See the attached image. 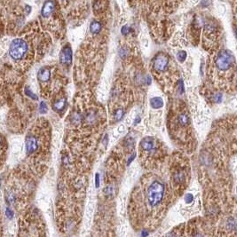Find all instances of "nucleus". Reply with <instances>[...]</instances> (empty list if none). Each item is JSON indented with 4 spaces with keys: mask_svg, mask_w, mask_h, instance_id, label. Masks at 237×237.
<instances>
[{
    "mask_svg": "<svg viewBox=\"0 0 237 237\" xmlns=\"http://www.w3.org/2000/svg\"><path fill=\"white\" fill-rule=\"evenodd\" d=\"M6 216L9 218V219H12V216H13V212H12V210H10V209H6Z\"/></svg>",
    "mask_w": 237,
    "mask_h": 237,
    "instance_id": "4be33fe9",
    "label": "nucleus"
},
{
    "mask_svg": "<svg viewBox=\"0 0 237 237\" xmlns=\"http://www.w3.org/2000/svg\"><path fill=\"white\" fill-rule=\"evenodd\" d=\"M177 58L179 60V61H184L186 58V52H184V51H181L179 52L178 54H177Z\"/></svg>",
    "mask_w": 237,
    "mask_h": 237,
    "instance_id": "4468645a",
    "label": "nucleus"
},
{
    "mask_svg": "<svg viewBox=\"0 0 237 237\" xmlns=\"http://www.w3.org/2000/svg\"><path fill=\"white\" fill-rule=\"evenodd\" d=\"M28 51V44L26 41L22 38H16L12 41L10 48H9V54L11 58L15 60H20L23 58L24 55Z\"/></svg>",
    "mask_w": 237,
    "mask_h": 237,
    "instance_id": "f03ea898",
    "label": "nucleus"
},
{
    "mask_svg": "<svg viewBox=\"0 0 237 237\" xmlns=\"http://www.w3.org/2000/svg\"><path fill=\"white\" fill-rule=\"evenodd\" d=\"M168 65V59L164 55H158L154 60V68L157 71H163Z\"/></svg>",
    "mask_w": 237,
    "mask_h": 237,
    "instance_id": "20e7f679",
    "label": "nucleus"
},
{
    "mask_svg": "<svg viewBox=\"0 0 237 237\" xmlns=\"http://www.w3.org/2000/svg\"><path fill=\"white\" fill-rule=\"evenodd\" d=\"M234 62V57L232 53L228 51H223L218 55L216 60V65L218 69L222 71L227 70Z\"/></svg>",
    "mask_w": 237,
    "mask_h": 237,
    "instance_id": "7ed1b4c3",
    "label": "nucleus"
},
{
    "mask_svg": "<svg viewBox=\"0 0 237 237\" xmlns=\"http://www.w3.org/2000/svg\"><path fill=\"white\" fill-rule=\"evenodd\" d=\"M164 194V186L159 180H154L148 189V201L150 206H157L162 202Z\"/></svg>",
    "mask_w": 237,
    "mask_h": 237,
    "instance_id": "f257e3e1",
    "label": "nucleus"
},
{
    "mask_svg": "<svg viewBox=\"0 0 237 237\" xmlns=\"http://www.w3.org/2000/svg\"><path fill=\"white\" fill-rule=\"evenodd\" d=\"M99 174H96V186L98 187L99 186Z\"/></svg>",
    "mask_w": 237,
    "mask_h": 237,
    "instance_id": "393cba45",
    "label": "nucleus"
},
{
    "mask_svg": "<svg viewBox=\"0 0 237 237\" xmlns=\"http://www.w3.org/2000/svg\"><path fill=\"white\" fill-rule=\"evenodd\" d=\"M188 121H189V118H188V116L183 113V114H180V116H179V123L181 124V125H186L188 123Z\"/></svg>",
    "mask_w": 237,
    "mask_h": 237,
    "instance_id": "ddd939ff",
    "label": "nucleus"
},
{
    "mask_svg": "<svg viewBox=\"0 0 237 237\" xmlns=\"http://www.w3.org/2000/svg\"><path fill=\"white\" fill-rule=\"evenodd\" d=\"M60 62L65 65H70L72 61V51L70 46H65L61 50L60 55Z\"/></svg>",
    "mask_w": 237,
    "mask_h": 237,
    "instance_id": "39448f33",
    "label": "nucleus"
},
{
    "mask_svg": "<svg viewBox=\"0 0 237 237\" xmlns=\"http://www.w3.org/2000/svg\"><path fill=\"white\" fill-rule=\"evenodd\" d=\"M185 200L186 202H193V200H194V196H193V195H191V194H187V195L186 196Z\"/></svg>",
    "mask_w": 237,
    "mask_h": 237,
    "instance_id": "6ab92c4d",
    "label": "nucleus"
},
{
    "mask_svg": "<svg viewBox=\"0 0 237 237\" xmlns=\"http://www.w3.org/2000/svg\"><path fill=\"white\" fill-rule=\"evenodd\" d=\"M31 12V8H30V6H26V12H27V14H29V12Z\"/></svg>",
    "mask_w": 237,
    "mask_h": 237,
    "instance_id": "b1692460",
    "label": "nucleus"
},
{
    "mask_svg": "<svg viewBox=\"0 0 237 237\" xmlns=\"http://www.w3.org/2000/svg\"><path fill=\"white\" fill-rule=\"evenodd\" d=\"M6 199H7V201H8L9 203H12V202L14 201V196L12 195V193H10V194H8V195H7Z\"/></svg>",
    "mask_w": 237,
    "mask_h": 237,
    "instance_id": "a211bd4d",
    "label": "nucleus"
},
{
    "mask_svg": "<svg viewBox=\"0 0 237 237\" xmlns=\"http://www.w3.org/2000/svg\"><path fill=\"white\" fill-rule=\"evenodd\" d=\"M66 102H67V99L65 98L60 99H59L58 101L54 102V104L52 105V108L55 111H60V110H62L65 108L66 106Z\"/></svg>",
    "mask_w": 237,
    "mask_h": 237,
    "instance_id": "9d476101",
    "label": "nucleus"
},
{
    "mask_svg": "<svg viewBox=\"0 0 237 237\" xmlns=\"http://www.w3.org/2000/svg\"><path fill=\"white\" fill-rule=\"evenodd\" d=\"M123 109H118L116 112L115 117H116V119L117 121H119L122 117H123Z\"/></svg>",
    "mask_w": 237,
    "mask_h": 237,
    "instance_id": "2eb2a0df",
    "label": "nucleus"
},
{
    "mask_svg": "<svg viewBox=\"0 0 237 237\" xmlns=\"http://www.w3.org/2000/svg\"><path fill=\"white\" fill-rule=\"evenodd\" d=\"M50 76H51V72L47 68H42L37 73V78L41 82L48 81L50 79Z\"/></svg>",
    "mask_w": 237,
    "mask_h": 237,
    "instance_id": "6e6552de",
    "label": "nucleus"
},
{
    "mask_svg": "<svg viewBox=\"0 0 237 237\" xmlns=\"http://www.w3.org/2000/svg\"><path fill=\"white\" fill-rule=\"evenodd\" d=\"M129 32H130V28H129L128 26H124V27H123V29H122V34H123V35H127V34H129Z\"/></svg>",
    "mask_w": 237,
    "mask_h": 237,
    "instance_id": "aec40b11",
    "label": "nucleus"
},
{
    "mask_svg": "<svg viewBox=\"0 0 237 237\" xmlns=\"http://www.w3.org/2000/svg\"><path fill=\"white\" fill-rule=\"evenodd\" d=\"M38 147L37 143V139H36L34 136H28L26 139V150L27 153L30 155L32 153H34Z\"/></svg>",
    "mask_w": 237,
    "mask_h": 237,
    "instance_id": "0eeeda50",
    "label": "nucleus"
},
{
    "mask_svg": "<svg viewBox=\"0 0 237 237\" xmlns=\"http://www.w3.org/2000/svg\"><path fill=\"white\" fill-rule=\"evenodd\" d=\"M141 147L145 150H151L154 148V139L150 137L145 138L141 141Z\"/></svg>",
    "mask_w": 237,
    "mask_h": 237,
    "instance_id": "1a4fd4ad",
    "label": "nucleus"
},
{
    "mask_svg": "<svg viewBox=\"0 0 237 237\" xmlns=\"http://www.w3.org/2000/svg\"><path fill=\"white\" fill-rule=\"evenodd\" d=\"M55 8V4L53 2V0H46L42 7L41 10V14L43 17H49L52 14Z\"/></svg>",
    "mask_w": 237,
    "mask_h": 237,
    "instance_id": "423d86ee",
    "label": "nucleus"
},
{
    "mask_svg": "<svg viewBox=\"0 0 237 237\" xmlns=\"http://www.w3.org/2000/svg\"><path fill=\"white\" fill-rule=\"evenodd\" d=\"M25 93H26V94H27L28 96H29L30 98H32L33 99H37V97H36L35 94L29 90V88H26V89H25Z\"/></svg>",
    "mask_w": 237,
    "mask_h": 237,
    "instance_id": "dca6fc26",
    "label": "nucleus"
},
{
    "mask_svg": "<svg viewBox=\"0 0 237 237\" xmlns=\"http://www.w3.org/2000/svg\"><path fill=\"white\" fill-rule=\"evenodd\" d=\"M47 111V106L45 102H41L40 103V112L42 114H45Z\"/></svg>",
    "mask_w": 237,
    "mask_h": 237,
    "instance_id": "f3484780",
    "label": "nucleus"
},
{
    "mask_svg": "<svg viewBox=\"0 0 237 237\" xmlns=\"http://www.w3.org/2000/svg\"><path fill=\"white\" fill-rule=\"evenodd\" d=\"M80 119H81V117H80V115L78 113H76V114H75L73 116V121L75 122V123H78V122L80 121Z\"/></svg>",
    "mask_w": 237,
    "mask_h": 237,
    "instance_id": "412c9836",
    "label": "nucleus"
},
{
    "mask_svg": "<svg viewBox=\"0 0 237 237\" xmlns=\"http://www.w3.org/2000/svg\"><path fill=\"white\" fill-rule=\"evenodd\" d=\"M150 104L151 107L153 109H159V108H162V105H163V101L161 98H158V97H156V98H153L150 100Z\"/></svg>",
    "mask_w": 237,
    "mask_h": 237,
    "instance_id": "9b49d317",
    "label": "nucleus"
},
{
    "mask_svg": "<svg viewBox=\"0 0 237 237\" xmlns=\"http://www.w3.org/2000/svg\"><path fill=\"white\" fill-rule=\"evenodd\" d=\"M215 99H216V101H217V102H220V101H221V99H222V95H220V94H217V95L215 96Z\"/></svg>",
    "mask_w": 237,
    "mask_h": 237,
    "instance_id": "5701e85b",
    "label": "nucleus"
},
{
    "mask_svg": "<svg viewBox=\"0 0 237 237\" xmlns=\"http://www.w3.org/2000/svg\"><path fill=\"white\" fill-rule=\"evenodd\" d=\"M90 30L93 34H98L101 30V24L99 22H93L90 26Z\"/></svg>",
    "mask_w": 237,
    "mask_h": 237,
    "instance_id": "f8f14e48",
    "label": "nucleus"
},
{
    "mask_svg": "<svg viewBox=\"0 0 237 237\" xmlns=\"http://www.w3.org/2000/svg\"><path fill=\"white\" fill-rule=\"evenodd\" d=\"M1 143H2V138L0 137V146H1Z\"/></svg>",
    "mask_w": 237,
    "mask_h": 237,
    "instance_id": "a878e982",
    "label": "nucleus"
}]
</instances>
